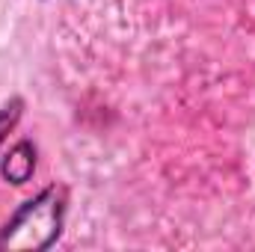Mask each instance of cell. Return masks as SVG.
<instances>
[{
	"label": "cell",
	"mask_w": 255,
	"mask_h": 252,
	"mask_svg": "<svg viewBox=\"0 0 255 252\" xmlns=\"http://www.w3.org/2000/svg\"><path fill=\"white\" fill-rule=\"evenodd\" d=\"M63 226V199L57 190H45L30 199L0 235L3 250H45L57 241Z\"/></svg>",
	"instance_id": "6da1fadb"
},
{
	"label": "cell",
	"mask_w": 255,
	"mask_h": 252,
	"mask_svg": "<svg viewBox=\"0 0 255 252\" xmlns=\"http://www.w3.org/2000/svg\"><path fill=\"white\" fill-rule=\"evenodd\" d=\"M18 116H21V101H12L9 107H3V113H0V142H3V139H6V133L15 127Z\"/></svg>",
	"instance_id": "3957f363"
},
{
	"label": "cell",
	"mask_w": 255,
	"mask_h": 252,
	"mask_svg": "<svg viewBox=\"0 0 255 252\" xmlns=\"http://www.w3.org/2000/svg\"><path fill=\"white\" fill-rule=\"evenodd\" d=\"M33 169H36V148L30 142H18L15 148H9V154L0 163L3 178L12 184H24L33 175Z\"/></svg>",
	"instance_id": "7a4b0ae2"
}]
</instances>
